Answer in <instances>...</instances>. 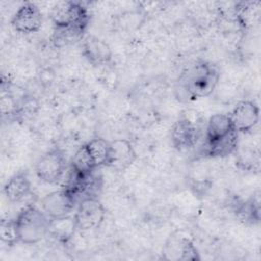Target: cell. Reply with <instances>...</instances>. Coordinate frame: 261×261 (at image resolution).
Instances as JSON below:
<instances>
[{"mask_svg": "<svg viewBox=\"0 0 261 261\" xmlns=\"http://www.w3.org/2000/svg\"><path fill=\"white\" fill-rule=\"evenodd\" d=\"M205 120L195 109L182 111L171 127V142L178 151L191 149L196 146L205 130Z\"/></svg>", "mask_w": 261, "mask_h": 261, "instance_id": "obj_2", "label": "cell"}, {"mask_svg": "<svg viewBox=\"0 0 261 261\" xmlns=\"http://www.w3.org/2000/svg\"><path fill=\"white\" fill-rule=\"evenodd\" d=\"M237 157V164L246 170L254 169L255 167H258L259 165V153L255 152L254 150H240L237 148V151L234 152Z\"/></svg>", "mask_w": 261, "mask_h": 261, "instance_id": "obj_21", "label": "cell"}, {"mask_svg": "<svg viewBox=\"0 0 261 261\" xmlns=\"http://www.w3.org/2000/svg\"><path fill=\"white\" fill-rule=\"evenodd\" d=\"M162 259L169 261H199L200 253L194 242L178 231L173 232L162 249Z\"/></svg>", "mask_w": 261, "mask_h": 261, "instance_id": "obj_7", "label": "cell"}, {"mask_svg": "<svg viewBox=\"0 0 261 261\" xmlns=\"http://www.w3.org/2000/svg\"><path fill=\"white\" fill-rule=\"evenodd\" d=\"M76 230L74 216L71 214L59 218H52L49 221L48 236L59 243L67 244L73 238Z\"/></svg>", "mask_w": 261, "mask_h": 261, "instance_id": "obj_16", "label": "cell"}, {"mask_svg": "<svg viewBox=\"0 0 261 261\" xmlns=\"http://www.w3.org/2000/svg\"><path fill=\"white\" fill-rule=\"evenodd\" d=\"M50 218L36 206L29 205L15 217L19 243L34 245L48 236Z\"/></svg>", "mask_w": 261, "mask_h": 261, "instance_id": "obj_3", "label": "cell"}, {"mask_svg": "<svg viewBox=\"0 0 261 261\" xmlns=\"http://www.w3.org/2000/svg\"><path fill=\"white\" fill-rule=\"evenodd\" d=\"M88 150L95 162L97 168L107 166L109 153H110V142L101 137H96L86 143Z\"/></svg>", "mask_w": 261, "mask_h": 261, "instance_id": "obj_19", "label": "cell"}, {"mask_svg": "<svg viewBox=\"0 0 261 261\" xmlns=\"http://www.w3.org/2000/svg\"><path fill=\"white\" fill-rule=\"evenodd\" d=\"M82 53L84 57L94 66L106 65L112 60V50L109 44L103 39L88 35L84 37L82 43Z\"/></svg>", "mask_w": 261, "mask_h": 261, "instance_id": "obj_12", "label": "cell"}, {"mask_svg": "<svg viewBox=\"0 0 261 261\" xmlns=\"http://www.w3.org/2000/svg\"><path fill=\"white\" fill-rule=\"evenodd\" d=\"M0 240L1 242L8 246L13 247L17 243H19V237L17 231V226L15 222V218H3L0 221Z\"/></svg>", "mask_w": 261, "mask_h": 261, "instance_id": "obj_20", "label": "cell"}, {"mask_svg": "<svg viewBox=\"0 0 261 261\" xmlns=\"http://www.w3.org/2000/svg\"><path fill=\"white\" fill-rule=\"evenodd\" d=\"M239 136L240 134L237 130H234L227 137L214 143H203V155L210 158H223L233 154L239 146Z\"/></svg>", "mask_w": 261, "mask_h": 261, "instance_id": "obj_15", "label": "cell"}, {"mask_svg": "<svg viewBox=\"0 0 261 261\" xmlns=\"http://www.w3.org/2000/svg\"><path fill=\"white\" fill-rule=\"evenodd\" d=\"M229 116L234 129L239 134H247L258 124L260 110L254 101L243 100L233 107Z\"/></svg>", "mask_w": 261, "mask_h": 261, "instance_id": "obj_10", "label": "cell"}, {"mask_svg": "<svg viewBox=\"0 0 261 261\" xmlns=\"http://www.w3.org/2000/svg\"><path fill=\"white\" fill-rule=\"evenodd\" d=\"M66 159L59 148L45 152L36 162L35 171L38 178L46 184L58 182L65 171Z\"/></svg>", "mask_w": 261, "mask_h": 261, "instance_id": "obj_6", "label": "cell"}, {"mask_svg": "<svg viewBox=\"0 0 261 261\" xmlns=\"http://www.w3.org/2000/svg\"><path fill=\"white\" fill-rule=\"evenodd\" d=\"M76 195L63 187L61 190L50 192L41 199V208L50 218H59L69 215L74 208Z\"/></svg>", "mask_w": 261, "mask_h": 261, "instance_id": "obj_8", "label": "cell"}, {"mask_svg": "<svg viewBox=\"0 0 261 261\" xmlns=\"http://www.w3.org/2000/svg\"><path fill=\"white\" fill-rule=\"evenodd\" d=\"M259 198L253 197L247 201L237 203L234 212L240 221L246 224H256L260 220Z\"/></svg>", "mask_w": 261, "mask_h": 261, "instance_id": "obj_18", "label": "cell"}, {"mask_svg": "<svg viewBox=\"0 0 261 261\" xmlns=\"http://www.w3.org/2000/svg\"><path fill=\"white\" fill-rule=\"evenodd\" d=\"M230 116L227 113H216L210 116L205 126L204 143L210 144L219 141L234 132Z\"/></svg>", "mask_w": 261, "mask_h": 261, "instance_id": "obj_13", "label": "cell"}, {"mask_svg": "<svg viewBox=\"0 0 261 261\" xmlns=\"http://www.w3.org/2000/svg\"><path fill=\"white\" fill-rule=\"evenodd\" d=\"M70 164L71 170L82 176H88L97 169L86 144L77 148L71 158Z\"/></svg>", "mask_w": 261, "mask_h": 261, "instance_id": "obj_17", "label": "cell"}, {"mask_svg": "<svg viewBox=\"0 0 261 261\" xmlns=\"http://www.w3.org/2000/svg\"><path fill=\"white\" fill-rule=\"evenodd\" d=\"M54 28H72L86 32L90 14L86 6L76 1L57 2L50 11Z\"/></svg>", "mask_w": 261, "mask_h": 261, "instance_id": "obj_4", "label": "cell"}, {"mask_svg": "<svg viewBox=\"0 0 261 261\" xmlns=\"http://www.w3.org/2000/svg\"><path fill=\"white\" fill-rule=\"evenodd\" d=\"M31 193V181L24 172L13 174L4 185L3 194L11 203L22 201Z\"/></svg>", "mask_w": 261, "mask_h": 261, "instance_id": "obj_14", "label": "cell"}, {"mask_svg": "<svg viewBox=\"0 0 261 261\" xmlns=\"http://www.w3.org/2000/svg\"><path fill=\"white\" fill-rule=\"evenodd\" d=\"M137 160V152L126 139H115L110 142V153L107 167L116 171H125Z\"/></svg>", "mask_w": 261, "mask_h": 261, "instance_id": "obj_11", "label": "cell"}, {"mask_svg": "<svg viewBox=\"0 0 261 261\" xmlns=\"http://www.w3.org/2000/svg\"><path fill=\"white\" fill-rule=\"evenodd\" d=\"M219 76V70L213 63L196 61L179 74L175 84V95L184 102L208 97L215 90Z\"/></svg>", "mask_w": 261, "mask_h": 261, "instance_id": "obj_1", "label": "cell"}, {"mask_svg": "<svg viewBox=\"0 0 261 261\" xmlns=\"http://www.w3.org/2000/svg\"><path fill=\"white\" fill-rule=\"evenodd\" d=\"M73 216L79 231H90L102 225L106 210L97 197H84L79 203Z\"/></svg>", "mask_w": 261, "mask_h": 261, "instance_id": "obj_5", "label": "cell"}, {"mask_svg": "<svg viewBox=\"0 0 261 261\" xmlns=\"http://www.w3.org/2000/svg\"><path fill=\"white\" fill-rule=\"evenodd\" d=\"M10 23L14 31L20 34H33L41 30L43 15L35 3L24 2L13 14Z\"/></svg>", "mask_w": 261, "mask_h": 261, "instance_id": "obj_9", "label": "cell"}]
</instances>
